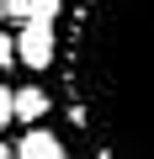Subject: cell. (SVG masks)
<instances>
[{"mask_svg": "<svg viewBox=\"0 0 154 159\" xmlns=\"http://www.w3.org/2000/svg\"><path fill=\"white\" fill-rule=\"evenodd\" d=\"M53 74L91 159H154V0H69Z\"/></svg>", "mask_w": 154, "mask_h": 159, "instance_id": "cell-1", "label": "cell"}, {"mask_svg": "<svg viewBox=\"0 0 154 159\" xmlns=\"http://www.w3.org/2000/svg\"><path fill=\"white\" fill-rule=\"evenodd\" d=\"M48 111H53V96H48L43 85H16V122L37 127V122H43Z\"/></svg>", "mask_w": 154, "mask_h": 159, "instance_id": "cell-4", "label": "cell"}, {"mask_svg": "<svg viewBox=\"0 0 154 159\" xmlns=\"http://www.w3.org/2000/svg\"><path fill=\"white\" fill-rule=\"evenodd\" d=\"M32 6H37V0H6V16H11L16 27H27V21H32Z\"/></svg>", "mask_w": 154, "mask_h": 159, "instance_id": "cell-6", "label": "cell"}, {"mask_svg": "<svg viewBox=\"0 0 154 159\" xmlns=\"http://www.w3.org/2000/svg\"><path fill=\"white\" fill-rule=\"evenodd\" d=\"M58 48H64L58 21H27V27H16V58H21L32 74L58 69Z\"/></svg>", "mask_w": 154, "mask_h": 159, "instance_id": "cell-2", "label": "cell"}, {"mask_svg": "<svg viewBox=\"0 0 154 159\" xmlns=\"http://www.w3.org/2000/svg\"><path fill=\"white\" fill-rule=\"evenodd\" d=\"M11 64H21V58H16V37H11V32H0V74H6Z\"/></svg>", "mask_w": 154, "mask_h": 159, "instance_id": "cell-7", "label": "cell"}, {"mask_svg": "<svg viewBox=\"0 0 154 159\" xmlns=\"http://www.w3.org/2000/svg\"><path fill=\"white\" fill-rule=\"evenodd\" d=\"M11 122H16V90L0 80V138H6V127H11Z\"/></svg>", "mask_w": 154, "mask_h": 159, "instance_id": "cell-5", "label": "cell"}, {"mask_svg": "<svg viewBox=\"0 0 154 159\" xmlns=\"http://www.w3.org/2000/svg\"><path fill=\"white\" fill-rule=\"evenodd\" d=\"M16 159H69V148H64L58 133H48V127H27L21 143H16Z\"/></svg>", "mask_w": 154, "mask_h": 159, "instance_id": "cell-3", "label": "cell"}, {"mask_svg": "<svg viewBox=\"0 0 154 159\" xmlns=\"http://www.w3.org/2000/svg\"><path fill=\"white\" fill-rule=\"evenodd\" d=\"M0 16H6V0H0Z\"/></svg>", "mask_w": 154, "mask_h": 159, "instance_id": "cell-9", "label": "cell"}, {"mask_svg": "<svg viewBox=\"0 0 154 159\" xmlns=\"http://www.w3.org/2000/svg\"><path fill=\"white\" fill-rule=\"evenodd\" d=\"M0 159H16V143H6V138H0Z\"/></svg>", "mask_w": 154, "mask_h": 159, "instance_id": "cell-8", "label": "cell"}]
</instances>
